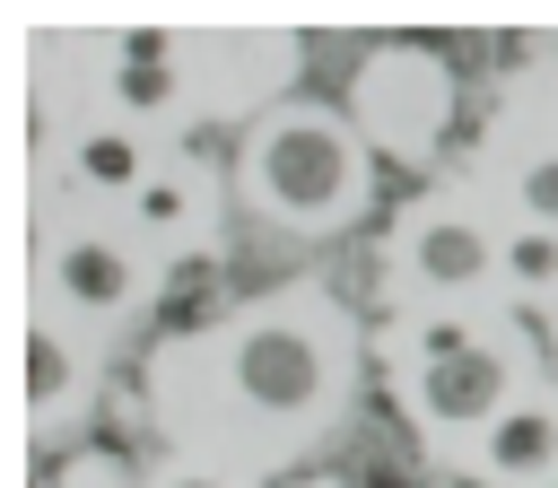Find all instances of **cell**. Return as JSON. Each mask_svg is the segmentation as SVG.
<instances>
[{"label":"cell","instance_id":"1","mask_svg":"<svg viewBox=\"0 0 558 488\" xmlns=\"http://www.w3.org/2000/svg\"><path fill=\"white\" fill-rule=\"evenodd\" d=\"M244 192L270 218L331 227V218H349L366 200V139L323 105H279L244 139Z\"/></svg>","mask_w":558,"mask_h":488},{"label":"cell","instance_id":"2","mask_svg":"<svg viewBox=\"0 0 558 488\" xmlns=\"http://www.w3.org/2000/svg\"><path fill=\"white\" fill-rule=\"evenodd\" d=\"M227 383H235L262 418H279V427L314 418L323 392H331V340H323V322H314V296L253 305V322L227 340Z\"/></svg>","mask_w":558,"mask_h":488},{"label":"cell","instance_id":"3","mask_svg":"<svg viewBox=\"0 0 558 488\" xmlns=\"http://www.w3.org/2000/svg\"><path fill=\"white\" fill-rule=\"evenodd\" d=\"M523 357H514V340H480V349H462L453 366H427V375H410L401 383V401H410V418H427L436 436H480V427H497L523 392Z\"/></svg>","mask_w":558,"mask_h":488},{"label":"cell","instance_id":"4","mask_svg":"<svg viewBox=\"0 0 558 488\" xmlns=\"http://www.w3.org/2000/svg\"><path fill=\"white\" fill-rule=\"evenodd\" d=\"M445 61H427V52H375L366 70H357V122L375 131V139H392V148H427L436 139V122H445Z\"/></svg>","mask_w":558,"mask_h":488},{"label":"cell","instance_id":"5","mask_svg":"<svg viewBox=\"0 0 558 488\" xmlns=\"http://www.w3.org/2000/svg\"><path fill=\"white\" fill-rule=\"evenodd\" d=\"M392 270L401 279H418V288H445V296H462V288H480L488 270H497V244L462 218V209H410L401 218V235H392Z\"/></svg>","mask_w":558,"mask_h":488},{"label":"cell","instance_id":"6","mask_svg":"<svg viewBox=\"0 0 558 488\" xmlns=\"http://www.w3.org/2000/svg\"><path fill=\"white\" fill-rule=\"evenodd\" d=\"M462 462L488 471L497 488H549L558 479V392H523L497 427H480V444Z\"/></svg>","mask_w":558,"mask_h":488},{"label":"cell","instance_id":"7","mask_svg":"<svg viewBox=\"0 0 558 488\" xmlns=\"http://www.w3.org/2000/svg\"><path fill=\"white\" fill-rule=\"evenodd\" d=\"M52 288L70 296V314H96V322H113V314L140 296V261H131L113 235H87V227H70V235L52 244Z\"/></svg>","mask_w":558,"mask_h":488},{"label":"cell","instance_id":"8","mask_svg":"<svg viewBox=\"0 0 558 488\" xmlns=\"http://www.w3.org/2000/svg\"><path fill=\"white\" fill-rule=\"evenodd\" d=\"M70 174H78L87 192H140V183L157 174V157H148V139H140L131 122H87V131L70 139Z\"/></svg>","mask_w":558,"mask_h":488},{"label":"cell","instance_id":"9","mask_svg":"<svg viewBox=\"0 0 558 488\" xmlns=\"http://www.w3.org/2000/svg\"><path fill=\"white\" fill-rule=\"evenodd\" d=\"M488 331H480V314H401L392 322V340H384V357L401 366V383L410 375H427V366H453L462 349H480Z\"/></svg>","mask_w":558,"mask_h":488},{"label":"cell","instance_id":"10","mask_svg":"<svg viewBox=\"0 0 558 488\" xmlns=\"http://www.w3.org/2000/svg\"><path fill=\"white\" fill-rule=\"evenodd\" d=\"M78 383H87V366L61 349V322L35 314V331H26V401H35V427H52V410L78 401Z\"/></svg>","mask_w":558,"mask_h":488},{"label":"cell","instance_id":"11","mask_svg":"<svg viewBox=\"0 0 558 488\" xmlns=\"http://www.w3.org/2000/svg\"><path fill=\"white\" fill-rule=\"evenodd\" d=\"M131 209H140V235H183V227L209 209V183H201L192 166H157V174L131 192Z\"/></svg>","mask_w":558,"mask_h":488},{"label":"cell","instance_id":"12","mask_svg":"<svg viewBox=\"0 0 558 488\" xmlns=\"http://www.w3.org/2000/svg\"><path fill=\"white\" fill-rule=\"evenodd\" d=\"M105 96H113L131 122H157V113H174V105H183V70H174V61H122V52H113Z\"/></svg>","mask_w":558,"mask_h":488},{"label":"cell","instance_id":"13","mask_svg":"<svg viewBox=\"0 0 558 488\" xmlns=\"http://www.w3.org/2000/svg\"><path fill=\"white\" fill-rule=\"evenodd\" d=\"M497 270H506V288H523V296H549L558 288V227H514V235H497Z\"/></svg>","mask_w":558,"mask_h":488},{"label":"cell","instance_id":"14","mask_svg":"<svg viewBox=\"0 0 558 488\" xmlns=\"http://www.w3.org/2000/svg\"><path fill=\"white\" fill-rule=\"evenodd\" d=\"M514 200H523V218H532V227H558V148H532V157H523Z\"/></svg>","mask_w":558,"mask_h":488},{"label":"cell","instance_id":"15","mask_svg":"<svg viewBox=\"0 0 558 488\" xmlns=\"http://www.w3.org/2000/svg\"><path fill=\"white\" fill-rule=\"evenodd\" d=\"M113 52L122 61H174V35L166 26H131V35H113Z\"/></svg>","mask_w":558,"mask_h":488},{"label":"cell","instance_id":"16","mask_svg":"<svg viewBox=\"0 0 558 488\" xmlns=\"http://www.w3.org/2000/svg\"><path fill=\"white\" fill-rule=\"evenodd\" d=\"M157 488H235V479H227V471H166Z\"/></svg>","mask_w":558,"mask_h":488}]
</instances>
